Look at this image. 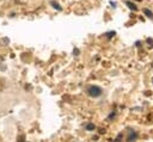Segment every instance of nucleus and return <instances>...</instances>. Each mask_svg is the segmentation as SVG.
Returning a JSON list of instances; mask_svg holds the SVG:
<instances>
[{
    "label": "nucleus",
    "instance_id": "nucleus-1",
    "mask_svg": "<svg viewBox=\"0 0 153 142\" xmlns=\"http://www.w3.org/2000/svg\"><path fill=\"white\" fill-rule=\"evenodd\" d=\"M103 93V90L99 87V86H96V85H92L87 88V94L90 97H93V98H97V97H101Z\"/></svg>",
    "mask_w": 153,
    "mask_h": 142
},
{
    "label": "nucleus",
    "instance_id": "nucleus-2",
    "mask_svg": "<svg viewBox=\"0 0 153 142\" xmlns=\"http://www.w3.org/2000/svg\"><path fill=\"white\" fill-rule=\"evenodd\" d=\"M137 137H139V134H137L135 130L130 129L128 131V136H127V142H135L137 140Z\"/></svg>",
    "mask_w": 153,
    "mask_h": 142
},
{
    "label": "nucleus",
    "instance_id": "nucleus-3",
    "mask_svg": "<svg viewBox=\"0 0 153 142\" xmlns=\"http://www.w3.org/2000/svg\"><path fill=\"white\" fill-rule=\"evenodd\" d=\"M95 129H96L95 124H92V123H89V124H86V130H89V131H92V130H95Z\"/></svg>",
    "mask_w": 153,
    "mask_h": 142
},
{
    "label": "nucleus",
    "instance_id": "nucleus-4",
    "mask_svg": "<svg viewBox=\"0 0 153 142\" xmlns=\"http://www.w3.org/2000/svg\"><path fill=\"white\" fill-rule=\"evenodd\" d=\"M144 13H145V14L147 16V17H148V18H153V13H152V12L149 11V10H147V8H145V10H144Z\"/></svg>",
    "mask_w": 153,
    "mask_h": 142
},
{
    "label": "nucleus",
    "instance_id": "nucleus-5",
    "mask_svg": "<svg viewBox=\"0 0 153 142\" xmlns=\"http://www.w3.org/2000/svg\"><path fill=\"white\" fill-rule=\"evenodd\" d=\"M122 138H123V134H118L114 140V142H122Z\"/></svg>",
    "mask_w": 153,
    "mask_h": 142
},
{
    "label": "nucleus",
    "instance_id": "nucleus-6",
    "mask_svg": "<svg viewBox=\"0 0 153 142\" xmlns=\"http://www.w3.org/2000/svg\"><path fill=\"white\" fill-rule=\"evenodd\" d=\"M127 5L129 6V8H130V10H134V11H136V6H135L134 4H132V3H129V1H127Z\"/></svg>",
    "mask_w": 153,
    "mask_h": 142
},
{
    "label": "nucleus",
    "instance_id": "nucleus-7",
    "mask_svg": "<svg viewBox=\"0 0 153 142\" xmlns=\"http://www.w3.org/2000/svg\"><path fill=\"white\" fill-rule=\"evenodd\" d=\"M50 4H52V5H53L55 8H57V10H61V7L59 6V4H57V3H55V1H50Z\"/></svg>",
    "mask_w": 153,
    "mask_h": 142
},
{
    "label": "nucleus",
    "instance_id": "nucleus-8",
    "mask_svg": "<svg viewBox=\"0 0 153 142\" xmlns=\"http://www.w3.org/2000/svg\"><path fill=\"white\" fill-rule=\"evenodd\" d=\"M152 83H153V79H152Z\"/></svg>",
    "mask_w": 153,
    "mask_h": 142
}]
</instances>
